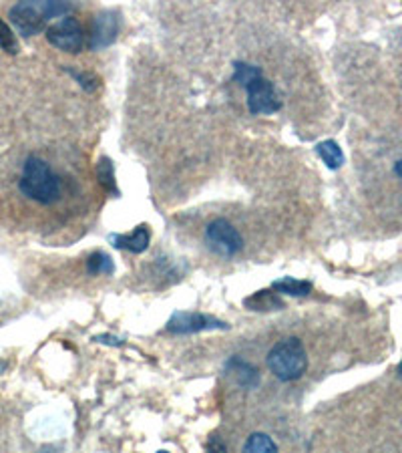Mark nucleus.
Listing matches in <instances>:
<instances>
[{"label": "nucleus", "mask_w": 402, "mask_h": 453, "mask_svg": "<svg viewBox=\"0 0 402 453\" xmlns=\"http://www.w3.org/2000/svg\"><path fill=\"white\" fill-rule=\"evenodd\" d=\"M18 190L33 202L40 206H53L63 198V181L48 161L36 155H28L24 159Z\"/></svg>", "instance_id": "obj_1"}, {"label": "nucleus", "mask_w": 402, "mask_h": 453, "mask_svg": "<svg viewBox=\"0 0 402 453\" xmlns=\"http://www.w3.org/2000/svg\"><path fill=\"white\" fill-rule=\"evenodd\" d=\"M72 11V4L69 2H16L9 11L12 26L16 33L23 36H35L43 31H47V23L50 18L69 16Z\"/></svg>", "instance_id": "obj_2"}, {"label": "nucleus", "mask_w": 402, "mask_h": 453, "mask_svg": "<svg viewBox=\"0 0 402 453\" xmlns=\"http://www.w3.org/2000/svg\"><path fill=\"white\" fill-rule=\"evenodd\" d=\"M268 369L280 381H298L308 369V355L302 341L296 336H288L278 341L268 353Z\"/></svg>", "instance_id": "obj_3"}, {"label": "nucleus", "mask_w": 402, "mask_h": 453, "mask_svg": "<svg viewBox=\"0 0 402 453\" xmlns=\"http://www.w3.org/2000/svg\"><path fill=\"white\" fill-rule=\"evenodd\" d=\"M205 244L213 254L222 258H234L244 248V238L229 220L217 218L205 228Z\"/></svg>", "instance_id": "obj_4"}, {"label": "nucleus", "mask_w": 402, "mask_h": 453, "mask_svg": "<svg viewBox=\"0 0 402 453\" xmlns=\"http://www.w3.org/2000/svg\"><path fill=\"white\" fill-rule=\"evenodd\" d=\"M244 89L248 93V109L251 115H272L282 107L276 87L264 75L254 77L249 83L244 85Z\"/></svg>", "instance_id": "obj_5"}, {"label": "nucleus", "mask_w": 402, "mask_h": 453, "mask_svg": "<svg viewBox=\"0 0 402 453\" xmlns=\"http://www.w3.org/2000/svg\"><path fill=\"white\" fill-rule=\"evenodd\" d=\"M47 41L65 53H81L85 45V35L81 23L75 16H63L47 28Z\"/></svg>", "instance_id": "obj_6"}, {"label": "nucleus", "mask_w": 402, "mask_h": 453, "mask_svg": "<svg viewBox=\"0 0 402 453\" xmlns=\"http://www.w3.org/2000/svg\"><path fill=\"white\" fill-rule=\"evenodd\" d=\"M227 331L229 324L210 314H201V312H173L171 319L167 321L165 331L171 334H195L203 331Z\"/></svg>", "instance_id": "obj_7"}, {"label": "nucleus", "mask_w": 402, "mask_h": 453, "mask_svg": "<svg viewBox=\"0 0 402 453\" xmlns=\"http://www.w3.org/2000/svg\"><path fill=\"white\" fill-rule=\"evenodd\" d=\"M119 36V14L115 11H101L93 18L89 47L91 50L111 47Z\"/></svg>", "instance_id": "obj_8"}, {"label": "nucleus", "mask_w": 402, "mask_h": 453, "mask_svg": "<svg viewBox=\"0 0 402 453\" xmlns=\"http://www.w3.org/2000/svg\"><path fill=\"white\" fill-rule=\"evenodd\" d=\"M109 242L117 248V250H127L133 252V254H143V252L149 248V242H151V230L149 226H137L129 234H111L109 236Z\"/></svg>", "instance_id": "obj_9"}, {"label": "nucleus", "mask_w": 402, "mask_h": 453, "mask_svg": "<svg viewBox=\"0 0 402 453\" xmlns=\"http://www.w3.org/2000/svg\"><path fill=\"white\" fill-rule=\"evenodd\" d=\"M225 369H227V375H232L234 381L239 387H244V389H256L260 385V373H258V369L251 363L244 361L239 355L229 358L225 363Z\"/></svg>", "instance_id": "obj_10"}, {"label": "nucleus", "mask_w": 402, "mask_h": 453, "mask_svg": "<svg viewBox=\"0 0 402 453\" xmlns=\"http://www.w3.org/2000/svg\"><path fill=\"white\" fill-rule=\"evenodd\" d=\"M244 307L249 310H256V312H272V310L284 309L286 302L278 292L266 288V290H258L251 297L244 299Z\"/></svg>", "instance_id": "obj_11"}, {"label": "nucleus", "mask_w": 402, "mask_h": 453, "mask_svg": "<svg viewBox=\"0 0 402 453\" xmlns=\"http://www.w3.org/2000/svg\"><path fill=\"white\" fill-rule=\"evenodd\" d=\"M273 290L276 292H280V294H288V297H308L310 292H312V282H308V280H296V278H292V276H286V278H280V280H276L272 284Z\"/></svg>", "instance_id": "obj_12"}, {"label": "nucleus", "mask_w": 402, "mask_h": 453, "mask_svg": "<svg viewBox=\"0 0 402 453\" xmlns=\"http://www.w3.org/2000/svg\"><path fill=\"white\" fill-rule=\"evenodd\" d=\"M97 178H99V183L101 188L113 196V198H119V188H117V179H115V167L111 164L109 157H101L99 164H97Z\"/></svg>", "instance_id": "obj_13"}, {"label": "nucleus", "mask_w": 402, "mask_h": 453, "mask_svg": "<svg viewBox=\"0 0 402 453\" xmlns=\"http://www.w3.org/2000/svg\"><path fill=\"white\" fill-rule=\"evenodd\" d=\"M316 154L320 155V159L326 164L328 169H340L344 166L342 149L334 139H328V142H322V144L316 145Z\"/></svg>", "instance_id": "obj_14"}, {"label": "nucleus", "mask_w": 402, "mask_h": 453, "mask_svg": "<svg viewBox=\"0 0 402 453\" xmlns=\"http://www.w3.org/2000/svg\"><path fill=\"white\" fill-rule=\"evenodd\" d=\"M244 453H278V445L266 433H251L244 443Z\"/></svg>", "instance_id": "obj_15"}, {"label": "nucleus", "mask_w": 402, "mask_h": 453, "mask_svg": "<svg viewBox=\"0 0 402 453\" xmlns=\"http://www.w3.org/2000/svg\"><path fill=\"white\" fill-rule=\"evenodd\" d=\"M87 272L89 275H113L115 272V264L111 260V256H107L105 252H93L87 260Z\"/></svg>", "instance_id": "obj_16"}, {"label": "nucleus", "mask_w": 402, "mask_h": 453, "mask_svg": "<svg viewBox=\"0 0 402 453\" xmlns=\"http://www.w3.org/2000/svg\"><path fill=\"white\" fill-rule=\"evenodd\" d=\"M234 69H236V73H234V81H237L241 87H244L246 83H249L254 77H260V75H264L260 67L249 65V63H239V60L234 65Z\"/></svg>", "instance_id": "obj_17"}, {"label": "nucleus", "mask_w": 402, "mask_h": 453, "mask_svg": "<svg viewBox=\"0 0 402 453\" xmlns=\"http://www.w3.org/2000/svg\"><path fill=\"white\" fill-rule=\"evenodd\" d=\"M0 48L6 50L9 55H16L18 53V41H16V36L12 33L11 26L4 23L2 18H0Z\"/></svg>", "instance_id": "obj_18"}, {"label": "nucleus", "mask_w": 402, "mask_h": 453, "mask_svg": "<svg viewBox=\"0 0 402 453\" xmlns=\"http://www.w3.org/2000/svg\"><path fill=\"white\" fill-rule=\"evenodd\" d=\"M67 71L71 73L72 77L79 81V85L83 87L85 91H89V93H93L97 87H99V79H97L93 73H83V71H75V69H67Z\"/></svg>", "instance_id": "obj_19"}, {"label": "nucleus", "mask_w": 402, "mask_h": 453, "mask_svg": "<svg viewBox=\"0 0 402 453\" xmlns=\"http://www.w3.org/2000/svg\"><path fill=\"white\" fill-rule=\"evenodd\" d=\"M205 453H227V447L219 437H212L207 447H205Z\"/></svg>", "instance_id": "obj_20"}, {"label": "nucleus", "mask_w": 402, "mask_h": 453, "mask_svg": "<svg viewBox=\"0 0 402 453\" xmlns=\"http://www.w3.org/2000/svg\"><path fill=\"white\" fill-rule=\"evenodd\" d=\"M97 343H105V345H123V341L121 339H115V336H111V334H103V336H97L95 339Z\"/></svg>", "instance_id": "obj_21"}, {"label": "nucleus", "mask_w": 402, "mask_h": 453, "mask_svg": "<svg viewBox=\"0 0 402 453\" xmlns=\"http://www.w3.org/2000/svg\"><path fill=\"white\" fill-rule=\"evenodd\" d=\"M392 169H394V174H396V176H398V179L402 181V159H398V161L394 164V167H392Z\"/></svg>", "instance_id": "obj_22"}, {"label": "nucleus", "mask_w": 402, "mask_h": 453, "mask_svg": "<svg viewBox=\"0 0 402 453\" xmlns=\"http://www.w3.org/2000/svg\"><path fill=\"white\" fill-rule=\"evenodd\" d=\"M4 369H6V363H2V361H0V373H2Z\"/></svg>", "instance_id": "obj_23"}, {"label": "nucleus", "mask_w": 402, "mask_h": 453, "mask_svg": "<svg viewBox=\"0 0 402 453\" xmlns=\"http://www.w3.org/2000/svg\"><path fill=\"white\" fill-rule=\"evenodd\" d=\"M398 375L402 377V361H401V365H398Z\"/></svg>", "instance_id": "obj_24"}, {"label": "nucleus", "mask_w": 402, "mask_h": 453, "mask_svg": "<svg viewBox=\"0 0 402 453\" xmlns=\"http://www.w3.org/2000/svg\"><path fill=\"white\" fill-rule=\"evenodd\" d=\"M157 453H167V452H157Z\"/></svg>", "instance_id": "obj_25"}]
</instances>
